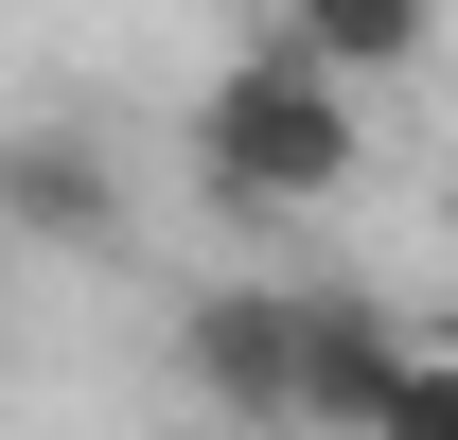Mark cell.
Returning a JSON list of instances; mask_svg holds the SVG:
<instances>
[{"label":"cell","mask_w":458,"mask_h":440,"mask_svg":"<svg viewBox=\"0 0 458 440\" xmlns=\"http://www.w3.org/2000/svg\"><path fill=\"white\" fill-rule=\"evenodd\" d=\"M423 18L441 0H283V54L318 89H370V71H423Z\"/></svg>","instance_id":"5b68a950"},{"label":"cell","mask_w":458,"mask_h":440,"mask_svg":"<svg viewBox=\"0 0 458 440\" xmlns=\"http://www.w3.org/2000/svg\"><path fill=\"white\" fill-rule=\"evenodd\" d=\"M388 387H405V334L370 317L352 282H300V423H318V440H370Z\"/></svg>","instance_id":"277c9868"},{"label":"cell","mask_w":458,"mask_h":440,"mask_svg":"<svg viewBox=\"0 0 458 440\" xmlns=\"http://www.w3.org/2000/svg\"><path fill=\"white\" fill-rule=\"evenodd\" d=\"M176 370L212 387L229 423H300V282H212L176 317Z\"/></svg>","instance_id":"3957f363"},{"label":"cell","mask_w":458,"mask_h":440,"mask_svg":"<svg viewBox=\"0 0 458 440\" xmlns=\"http://www.w3.org/2000/svg\"><path fill=\"white\" fill-rule=\"evenodd\" d=\"M0 247H54V265L123 247V141L89 106H18L0 123Z\"/></svg>","instance_id":"7a4b0ae2"},{"label":"cell","mask_w":458,"mask_h":440,"mask_svg":"<svg viewBox=\"0 0 458 440\" xmlns=\"http://www.w3.org/2000/svg\"><path fill=\"white\" fill-rule=\"evenodd\" d=\"M194 176H212L229 212H335L352 194V89H318L283 36L229 54L212 89H194Z\"/></svg>","instance_id":"6da1fadb"},{"label":"cell","mask_w":458,"mask_h":440,"mask_svg":"<svg viewBox=\"0 0 458 440\" xmlns=\"http://www.w3.org/2000/svg\"><path fill=\"white\" fill-rule=\"evenodd\" d=\"M441 229H458V194H441Z\"/></svg>","instance_id":"52a82bcc"},{"label":"cell","mask_w":458,"mask_h":440,"mask_svg":"<svg viewBox=\"0 0 458 440\" xmlns=\"http://www.w3.org/2000/svg\"><path fill=\"white\" fill-rule=\"evenodd\" d=\"M370 440H458V352H405V387H388Z\"/></svg>","instance_id":"8992f818"}]
</instances>
